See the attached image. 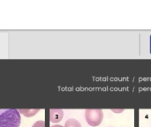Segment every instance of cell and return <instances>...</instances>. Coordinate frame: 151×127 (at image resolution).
Returning a JSON list of instances; mask_svg holds the SVG:
<instances>
[{
  "mask_svg": "<svg viewBox=\"0 0 151 127\" xmlns=\"http://www.w3.org/2000/svg\"><path fill=\"white\" fill-rule=\"evenodd\" d=\"M20 113L15 109L0 110V127H19Z\"/></svg>",
  "mask_w": 151,
  "mask_h": 127,
  "instance_id": "cell-1",
  "label": "cell"
},
{
  "mask_svg": "<svg viewBox=\"0 0 151 127\" xmlns=\"http://www.w3.org/2000/svg\"><path fill=\"white\" fill-rule=\"evenodd\" d=\"M85 118L89 126H97L103 121L104 112L102 110H86Z\"/></svg>",
  "mask_w": 151,
  "mask_h": 127,
  "instance_id": "cell-2",
  "label": "cell"
},
{
  "mask_svg": "<svg viewBox=\"0 0 151 127\" xmlns=\"http://www.w3.org/2000/svg\"><path fill=\"white\" fill-rule=\"evenodd\" d=\"M64 117V111L62 110L52 109L50 110V119L52 123H58Z\"/></svg>",
  "mask_w": 151,
  "mask_h": 127,
  "instance_id": "cell-3",
  "label": "cell"
},
{
  "mask_svg": "<svg viewBox=\"0 0 151 127\" xmlns=\"http://www.w3.org/2000/svg\"><path fill=\"white\" fill-rule=\"evenodd\" d=\"M39 111V110H19V112L23 114L25 117H32L35 116L37 112Z\"/></svg>",
  "mask_w": 151,
  "mask_h": 127,
  "instance_id": "cell-4",
  "label": "cell"
},
{
  "mask_svg": "<svg viewBox=\"0 0 151 127\" xmlns=\"http://www.w3.org/2000/svg\"><path fill=\"white\" fill-rule=\"evenodd\" d=\"M65 127H81V126L80 122L77 121L76 119L70 118V119H68V120L65 122Z\"/></svg>",
  "mask_w": 151,
  "mask_h": 127,
  "instance_id": "cell-5",
  "label": "cell"
},
{
  "mask_svg": "<svg viewBox=\"0 0 151 127\" xmlns=\"http://www.w3.org/2000/svg\"><path fill=\"white\" fill-rule=\"evenodd\" d=\"M32 127H45V122L43 120H39L35 122Z\"/></svg>",
  "mask_w": 151,
  "mask_h": 127,
  "instance_id": "cell-6",
  "label": "cell"
},
{
  "mask_svg": "<svg viewBox=\"0 0 151 127\" xmlns=\"http://www.w3.org/2000/svg\"><path fill=\"white\" fill-rule=\"evenodd\" d=\"M51 127H65V126H60V125H55V126H52Z\"/></svg>",
  "mask_w": 151,
  "mask_h": 127,
  "instance_id": "cell-7",
  "label": "cell"
},
{
  "mask_svg": "<svg viewBox=\"0 0 151 127\" xmlns=\"http://www.w3.org/2000/svg\"><path fill=\"white\" fill-rule=\"evenodd\" d=\"M150 53H151V35H150Z\"/></svg>",
  "mask_w": 151,
  "mask_h": 127,
  "instance_id": "cell-8",
  "label": "cell"
}]
</instances>
